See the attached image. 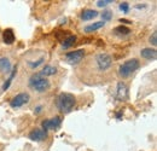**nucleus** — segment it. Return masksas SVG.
<instances>
[{
    "instance_id": "1",
    "label": "nucleus",
    "mask_w": 157,
    "mask_h": 151,
    "mask_svg": "<svg viewBox=\"0 0 157 151\" xmlns=\"http://www.w3.org/2000/svg\"><path fill=\"white\" fill-rule=\"evenodd\" d=\"M75 103H76V99L71 93H60L56 100V105L62 113L71 111Z\"/></svg>"
},
{
    "instance_id": "2",
    "label": "nucleus",
    "mask_w": 157,
    "mask_h": 151,
    "mask_svg": "<svg viewBox=\"0 0 157 151\" xmlns=\"http://www.w3.org/2000/svg\"><path fill=\"white\" fill-rule=\"evenodd\" d=\"M29 86L34 91L41 93V92H45V91H47L50 88V81L46 77L41 76L38 73V74H34V75L30 76V79H29Z\"/></svg>"
},
{
    "instance_id": "3",
    "label": "nucleus",
    "mask_w": 157,
    "mask_h": 151,
    "mask_svg": "<svg viewBox=\"0 0 157 151\" xmlns=\"http://www.w3.org/2000/svg\"><path fill=\"white\" fill-rule=\"evenodd\" d=\"M139 67H140V63H139L138 59H136V58L128 59V60H126L124 63H122V64L120 65V68H118V74H120V76H122L123 79H126V77L132 75L136 70H138Z\"/></svg>"
},
{
    "instance_id": "4",
    "label": "nucleus",
    "mask_w": 157,
    "mask_h": 151,
    "mask_svg": "<svg viewBox=\"0 0 157 151\" xmlns=\"http://www.w3.org/2000/svg\"><path fill=\"white\" fill-rule=\"evenodd\" d=\"M96 60H97V65H98V69L104 72V70H108L111 64H113V59L111 57L109 56L108 53H99L96 57Z\"/></svg>"
},
{
    "instance_id": "5",
    "label": "nucleus",
    "mask_w": 157,
    "mask_h": 151,
    "mask_svg": "<svg viewBox=\"0 0 157 151\" xmlns=\"http://www.w3.org/2000/svg\"><path fill=\"white\" fill-rule=\"evenodd\" d=\"M85 57V51L83 50H76V51H71V52H68L65 55V60L69 63V64H78L82 58Z\"/></svg>"
},
{
    "instance_id": "6",
    "label": "nucleus",
    "mask_w": 157,
    "mask_h": 151,
    "mask_svg": "<svg viewBox=\"0 0 157 151\" xmlns=\"http://www.w3.org/2000/svg\"><path fill=\"white\" fill-rule=\"evenodd\" d=\"M29 99H30V95H28L27 92H23V93H20V95H16V97L10 102V105H11V108L17 109V108L23 106L24 104H27V103L29 102Z\"/></svg>"
},
{
    "instance_id": "7",
    "label": "nucleus",
    "mask_w": 157,
    "mask_h": 151,
    "mask_svg": "<svg viewBox=\"0 0 157 151\" xmlns=\"http://www.w3.org/2000/svg\"><path fill=\"white\" fill-rule=\"evenodd\" d=\"M60 123H62L60 117L56 116V117L45 120V121L42 122V128L46 130V131H47V130H56V128H58L59 126H60Z\"/></svg>"
},
{
    "instance_id": "8",
    "label": "nucleus",
    "mask_w": 157,
    "mask_h": 151,
    "mask_svg": "<svg viewBox=\"0 0 157 151\" xmlns=\"http://www.w3.org/2000/svg\"><path fill=\"white\" fill-rule=\"evenodd\" d=\"M47 138V131L44 128H36L29 133V139L34 141H42Z\"/></svg>"
},
{
    "instance_id": "9",
    "label": "nucleus",
    "mask_w": 157,
    "mask_h": 151,
    "mask_svg": "<svg viewBox=\"0 0 157 151\" xmlns=\"http://www.w3.org/2000/svg\"><path fill=\"white\" fill-rule=\"evenodd\" d=\"M116 98L118 100H127L128 99V87L124 82H118L117 83Z\"/></svg>"
},
{
    "instance_id": "10",
    "label": "nucleus",
    "mask_w": 157,
    "mask_h": 151,
    "mask_svg": "<svg viewBox=\"0 0 157 151\" xmlns=\"http://www.w3.org/2000/svg\"><path fill=\"white\" fill-rule=\"evenodd\" d=\"M140 56L147 60H155L157 58V51L155 48H150V47H146V48H143L140 51Z\"/></svg>"
},
{
    "instance_id": "11",
    "label": "nucleus",
    "mask_w": 157,
    "mask_h": 151,
    "mask_svg": "<svg viewBox=\"0 0 157 151\" xmlns=\"http://www.w3.org/2000/svg\"><path fill=\"white\" fill-rule=\"evenodd\" d=\"M2 39H4V42L7 44V45H11L13 44L15 41V34H13V30L12 29H6L2 34Z\"/></svg>"
},
{
    "instance_id": "12",
    "label": "nucleus",
    "mask_w": 157,
    "mask_h": 151,
    "mask_svg": "<svg viewBox=\"0 0 157 151\" xmlns=\"http://www.w3.org/2000/svg\"><path fill=\"white\" fill-rule=\"evenodd\" d=\"M98 16V12L96 10H85L81 14V18L82 21H91V19L96 18Z\"/></svg>"
},
{
    "instance_id": "13",
    "label": "nucleus",
    "mask_w": 157,
    "mask_h": 151,
    "mask_svg": "<svg viewBox=\"0 0 157 151\" xmlns=\"http://www.w3.org/2000/svg\"><path fill=\"white\" fill-rule=\"evenodd\" d=\"M0 70L2 73H9L11 70V62L9 60V58H0Z\"/></svg>"
},
{
    "instance_id": "14",
    "label": "nucleus",
    "mask_w": 157,
    "mask_h": 151,
    "mask_svg": "<svg viewBox=\"0 0 157 151\" xmlns=\"http://www.w3.org/2000/svg\"><path fill=\"white\" fill-rule=\"evenodd\" d=\"M56 73H57V69H56L55 67H52V65H45L39 74L41 76H44V77H46V76L55 75Z\"/></svg>"
},
{
    "instance_id": "15",
    "label": "nucleus",
    "mask_w": 157,
    "mask_h": 151,
    "mask_svg": "<svg viewBox=\"0 0 157 151\" xmlns=\"http://www.w3.org/2000/svg\"><path fill=\"white\" fill-rule=\"evenodd\" d=\"M104 24H105V22H103V21H100V22H94V23H92V24H90V25H86V27H85V32H87V33L96 32V30L100 29L101 27H104Z\"/></svg>"
},
{
    "instance_id": "16",
    "label": "nucleus",
    "mask_w": 157,
    "mask_h": 151,
    "mask_svg": "<svg viewBox=\"0 0 157 151\" xmlns=\"http://www.w3.org/2000/svg\"><path fill=\"white\" fill-rule=\"evenodd\" d=\"M114 33L118 37H124V35H128L131 33V30H129V28H127L124 25H118L114 29Z\"/></svg>"
},
{
    "instance_id": "17",
    "label": "nucleus",
    "mask_w": 157,
    "mask_h": 151,
    "mask_svg": "<svg viewBox=\"0 0 157 151\" xmlns=\"http://www.w3.org/2000/svg\"><path fill=\"white\" fill-rule=\"evenodd\" d=\"M75 41H76V37L75 35H70V37H68L63 41L62 46H63V48H69V47H71L75 44Z\"/></svg>"
},
{
    "instance_id": "18",
    "label": "nucleus",
    "mask_w": 157,
    "mask_h": 151,
    "mask_svg": "<svg viewBox=\"0 0 157 151\" xmlns=\"http://www.w3.org/2000/svg\"><path fill=\"white\" fill-rule=\"evenodd\" d=\"M16 73H17V68L15 67L13 69H12V73H11V75H10V77L7 79V81L4 83V86H2V90L4 91H6L9 87H10V85H11V82H12V80H13V77L16 76Z\"/></svg>"
},
{
    "instance_id": "19",
    "label": "nucleus",
    "mask_w": 157,
    "mask_h": 151,
    "mask_svg": "<svg viewBox=\"0 0 157 151\" xmlns=\"http://www.w3.org/2000/svg\"><path fill=\"white\" fill-rule=\"evenodd\" d=\"M101 18H103V22H108V21H110V19L113 18V12L109 11V10L103 11V14H101Z\"/></svg>"
},
{
    "instance_id": "20",
    "label": "nucleus",
    "mask_w": 157,
    "mask_h": 151,
    "mask_svg": "<svg viewBox=\"0 0 157 151\" xmlns=\"http://www.w3.org/2000/svg\"><path fill=\"white\" fill-rule=\"evenodd\" d=\"M44 59H45V58H44V57H41V58H40L38 62H34V63H33V62H29L28 64H29V67H30L32 69H35V68H38V67H39L40 64H42Z\"/></svg>"
},
{
    "instance_id": "21",
    "label": "nucleus",
    "mask_w": 157,
    "mask_h": 151,
    "mask_svg": "<svg viewBox=\"0 0 157 151\" xmlns=\"http://www.w3.org/2000/svg\"><path fill=\"white\" fill-rule=\"evenodd\" d=\"M111 2H113V0H98L97 1V6L98 7H105Z\"/></svg>"
},
{
    "instance_id": "22",
    "label": "nucleus",
    "mask_w": 157,
    "mask_h": 151,
    "mask_svg": "<svg viewBox=\"0 0 157 151\" xmlns=\"http://www.w3.org/2000/svg\"><path fill=\"white\" fill-rule=\"evenodd\" d=\"M120 10L122 11V12H128L129 11V4L128 2H121L120 4Z\"/></svg>"
},
{
    "instance_id": "23",
    "label": "nucleus",
    "mask_w": 157,
    "mask_h": 151,
    "mask_svg": "<svg viewBox=\"0 0 157 151\" xmlns=\"http://www.w3.org/2000/svg\"><path fill=\"white\" fill-rule=\"evenodd\" d=\"M150 42H151L154 46H156L157 45V32H154L152 35L150 37Z\"/></svg>"
},
{
    "instance_id": "24",
    "label": "nucleus",
    "mask_w": 157,
    "mask_h": 151,
    "mask_svg": "<svg viewBox=\"0 0 157 151\" xmlns=\"http://www.w3.org/2000/svg\"><path fill=\"white\" fill-rule=\"evenodd\" d=\"M120 22H124V23H132L131 21H127V19H120Z\"/></svg>"
},
{
    "instance_id": "25",
    "label": "nucleus",
    "mask_w": 157,
    "mask_h": 151,
    "mask_svg": "<svg viewBox=\"0 0 157 151\" xmlns=\"http://www.w3.org/2000/svg\"><path fill=\"white\" fill-rule=\"evenodd\" d=\"M141 7H145V5H137V9H141Z\"/></svg>"
},
{
    "instance_id": "26",
    "label": "nucleus",
    "mask_w": 157,
    "mask_h": 151,
    "mask_svg": "<svg viewBox=\"0 0 157 151\" xmlns=\"http://www.w3.org/2000/svg\"><path fill=\"white\" fill-rule=\"evenodd\" d=\"M121 115H122V114H121V113H117V115H116V116H117V118H118V120H121Z\"/></svg>"
}]
</instances>
